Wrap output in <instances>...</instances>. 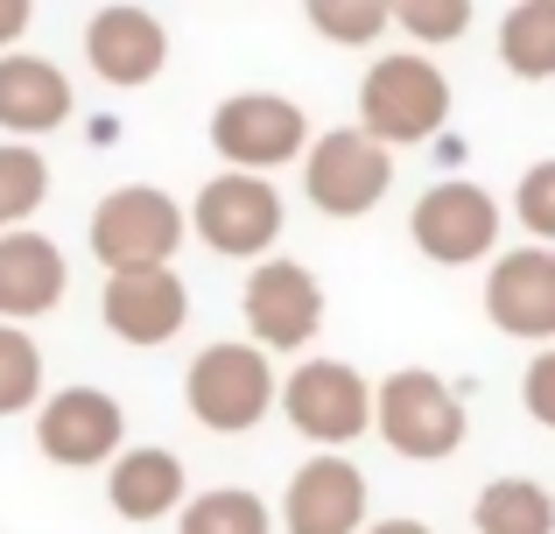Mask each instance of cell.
<instances>
[{"instance_id": "20", "label": "cell", "mask_w": 555, "mask_h": 534, "mask_svg": "<svg viewBox=\"0 0 555 534\" xmlns=\"http://www.w3.org/2000/svg\"><path fill=\"white\" fill-rule=\"evenodd\" d=\"M500 64L514 78H555V0H514L500 22Z\"/></svg>"}, {"instance_id": "13", "label": "cell", "mask_w": 555, "mask_h": 534, "mask_svg": "<svg viewBox=\"0 0 555 534\" xmlns=\"http://www.w3.org/2000/svg\"><path fill=\"white\" fill-rule=\"evenodd\" d=\"M492 330L528 344H555V247H506L486 268Z\"/></svg>"}, {"instance_id": "22", "label": "cell", "mask_w": 555, "mask_h": 534, "mask_svg": "<svg viewBox=\"0 0 555 534\" xmlns=\"http://www.w3.org/2000/svg\"><path fill=\"white\" fill-rule=\"evenodd\" d=\"M50 197V155L28 141H0V233L28 225Z\"/></svg>"}, {"instance_id": "11", "label": "cell", "mask_w": 555, "mask_h": 534, "mask_svg": "<svg viewBox=\"0 0 555 534\" xmlns=\"http://www.w3.org/2000/svg\"><path fill=\"white\" fill-rule=\"evenodd\" d=\"M36 451L64 471L113 465V457L127 451V408L106 387H56L36 408Z\"/></svg>"}, {"instance_id": "4", "label": "cell", "mask_w": 555, "mask_h": 534, "mask_svg": "<svg viewBox=\"0 0 555 534\" xmlns=\"http://www.w3.org/2000/svg\"><path fill=\"white\" fill-rule=\"evenodd\" d=\"M190 219L183 205L169 191H155V183H120V191H106L92 205V225H85V239H92V261L106 274H134V268H169L183 247Z\"/></svg>"}, {"instance_id": "28", "label": "cell", "mask_w": 555, "mask_h": 534, "mask_svg": "<svg viewBox=\"0 0 555 534\" xmlns=\"http://www.w3.org/2000/svg\"><path fill=\"white\" fill-rule=\"evenodd\" d=\"M28 22H36V0H0V56H8V42L28 36Z\"/></svg>"}, {"instance_id": "7", "label": "cell", "mask_w": 555, "mask_h": 534, "mask_svg": "<svg viewBox=\"0 0 555 534\" xmlns=\"http://www.w3.org/2000/svg\"><path fill=\"white\" fill-rule=\"evenodd\" d=\"M408 239L436 268H478L500 253V197L478 191L472 177L429 183L415 197V211H408Z\"/></svg>"}, {"instance_id": "10", "label": "cell", "mask_w": 555, "mask_h": 534, "mask_svg": "<svg viewBox=\"0 0 555 534\" xmlns=\"http://www.w3.org/2000/svg\"><path fill=\"white\" fill-rule=\"evenodd\" d=\"M240 316H246V344H260L268 359L274 352H302V344L317 338V324H324V282H317L302 261L268 253L240 288Z\"/></svg>"}, {"instance_id": "18", "label": "cell", "mask_w": 555, "mask_h": 534, "mask_svg": "<svg viewBox=\"0 0 555 534\" xmlns=\"http://www.w3.org/2000/svg\"><path fill=\"white\" fill-rule=\"evenodd\" d=\"M70 120V78L50 64V56L8 50L0 56V127L8 134H50V127Z\"/></svg>"}, {"instance_id": "16", "label": "cell", "mask_w": 555, "mask_h": 534, "mask_svg": "<svg viewBox=\"0 0 555 534\" xmlns=\"http://www.w3.org/2000/svg\"><path fill=\"white\" fill-rule=\"evenodd\" d=\"M70 288V268H64V247L42 239L36 225H14L0 233V324H36L64 302Z\"/></svg>"}, {"instance_id": "17", "label": "cell", "mask_w": 555, "mask_h": 534, "mask_svg": "<svg viewBox=\"0 0 555 534\" xmlns=\"http://www.w3.org/2000/svg\"><path fill=\"white\" fill-rule=\"evenodd\" d=\"M183 499H190V471H183L177 451H163V443H127V451L106 465V507L120 513V521H134V528L177 513Z\"/></svg>"}, {"instance_id": "5", "label": "cell", "mask_w": 555, "mask_h": 534, "mask_svg": "<svg viewBox=\"0 0 555 534\" xmlns=\"http://www.w3.org/2000/svg\"><path fill=\"white\" fill-rule=\"evenodd\" d=\"M274 408L288 415L302 443L317 451H345L373 429V380L352 359H302L282 387H274Z\"/></svg>"}, {"instance_id": "3", "label": "cell", "mask_w": 555, "mask_h": 534, "mask_svg": "<svg viewBox=\"0 0 555 534\" xmlns=\"http://www.w3.org/2000/svg\"><path fill=\"white\" fill-rule=\"evenodd\" d=\"M450 120V78L422 50L373 56L359 78V134H373L379 148H415Z\"/></svg>"}, {"instance_id": "25", "label": "cell", "mask_w": 555, "mask_h": 534, "mask_svg": "<svg viewBox=\"0 0 555 534\" xmlns=\"http://www.w3.org/2000/svg\"><path fill=\"white\" fill-rule=\"evenodd\" d=\"M387 22H401L415 42H457L472 28V0H387Z\"/></svg>"}, {"instance_id": "29", "label": "cell", "mask_w": 555, "mask_h": 534, "mask_svg": "<svg viewBox=\"0 0 555 534\" xmlns=\"http://www.w3.org/2000/svg\"><path fill=\"white\" fill-rule=\"evenodd\" d=\"M359 534H436L429 521H415V513H387V521H366Z\"/></svg>"}, {"instance_id": "9", "label": "cell", "mask_w": 555, "mask_h": 534, "mask_svg": "<svg viewBox=\"0 0 555 534\" xmlns=\"http://www.w3.org/2000/svg\"><path fill=\"white\" fill-rule=\"evenodd\" d=\"M302 191L324 219H366L393 191V155L359 127H331L302 148Z\"/></svg>"}, {"instance_id": "2", "label": "cell", "mask_w": 555, "mask_h": 534, "mask_svg": "<svg viewBox=\"0 0 555 534\" xmlns=\"http://www.w3.org/2000/svg\"><path fill=\"white\" fill-rule=\"evenodd\" d=\"M183 408L211 437H254L274 415V359L246 338H218L190 359L183 373Z\"/></svg>"}, {"instance_id": "8", "label": "cell", "mask_w": 555, "mask_h": 534, "mask_svg": "<svg viewBox=\"0 0 555 534\" xmlns=\"http://www.w3.org/2000/svg\"><path fill=\"white\" fill-rule=\"evenodd\" d=\"M211 148L225 155V169L268 177V169H282V162H302V148H310V113L282 92H232V99H218V113H211Z\"/></svg>"}, {"instance_id": "15", "label": "cell", "mask_w": 555, "mask_h": 534, "mask_svg": "<svg viewBox=\"0 0 555 534\" xmlns=\"http://www.w3.org/2000/svg\"><path fill=\"white\" fill-rule=\"evenodd\" d=\"M99 316L120 344L149 352V344H169L190 324V288L177 268H134V274H106V296H99Z\"/></svg>"}, {"instance_id": "27", "label": "cell", "mask_w": 555, "mask_h": 534, "mask_svg": "<svg viewBox=\"0 0 555 534\" xmlns=\"http://www.w3.org/2000/svg\"><path fill=\"white\" fill-rule=\"evenodd\" d=\"M520 408L542 429H555V344H542V352L528 359V373H520Z\"/></svg>"}, {"instance_id": "21", "label": "cell", "mask_w": 555, "mask_h": 534, "mask_svg": "<svg viewBox=\"0 0 555 534\" xmlns=\"http://www.w3.org/2000/svg\"><path fill=\"white\" fill-rule=\"evenodd\" d=\"M177 534H274V513L246 485H218V493H190L177 507Z\"/></svg>"}, {"instance_id": "14", "label": "cell", "mask_w": 555, "mask_h": 534, "mask_svg": "<svg viewBox=\"0 0 555 534\" xmlns=\"http://www.w3.org/2000/svg\"><path fill=\"white\" fill-rule=\"evenodd\" d=\"M85 64L106 84H120V92H141L169 64V28L149 8H134V0H113V8H99L85 22Z\"/></svg>"}, {"instance_id": "19", "label": "cell", "mask_w": 555, "mask_h": 534, "mask_svg": "<svg viewBox=\"0 0 555 534\" xmlns=\"http://www.w3.org/2000/svg\"><path fill=\"white\" fill-rule=\"evenodd\" d=\"M478 534H555V493L542 479H492L472 499Z\"/></svg>"}, {"instance_id": "1", "label": "cell", "mask_w": 555, "mask_h": 534, "mask_svg": "<svg viewBox=\"0 0 555 534\" xmlns=\"http://www.w3.org/2000/svg\"><path fill=\"white\" fill-rule=\"evenodd\" d=\"M373 429H379V443H387L393 457H408V465H443V457L464 451L472 415H464V394L443 380V373L401 366V373H387V380L373 387Z\"/></svg>"}, {"instance_id": "24", "label": "cell", "mask_w": 555, "mask_h": 534, "mask_svg": "<svg viewBox=\"0 0 555 534\" xmlns=\"http://www.w3.org/2000/svg\"><path fill=\"white\" fill-rule=\"evenodd\" d=\"M302 14L338 50H366V42L387 36V0H302Z\"/></svg>"}, {"instance_id": "26", "label": "cell", "mask_w": 555, "mask_h": 534, "mask_svg": "<svg viewBox=\"0 0 555 534\" xmlns=\"http://www.w3.org/2000/svg\"><path fill=\"white\" fill-rule=\"evenodd\" d=\"M514 219L534 233V247H555V155L514 183Z\"/></svg>"}, {"instance_id": "23", "label": "cell", "mask_w": 555, "mask_h": 534, "mask_svg": "<svg viewBox=\"0 0 555 534\" xmlns=\"http://www.w3.org/2000/svg\"><path fill=\"white\" fill-rule=\"evenodd\" d=\"M42 387V344L22 324H0V415H36Z\"/></svg>"}, {"instance_id": "12", "label": "cell", "mask_w": 555, "mask_h": 534, "mask_svg": "<svg viewBox=\"0 0 555 534\" xmlns=\"http://www.w3.org/2000/svg\"><path fill=\"white\" fill-rule=\"evenodd\" d=\"M366 471L345 451H317L282 493V534H359L366 528Z\"/></svg>"}, {"instance_id": "6", "label": "cell", "mask_w": 555, "mask_h": 534, "mask_svg": "<svg viewBox=\"0 0 555 534\" xmlns=\"http://www.w3.org/2000/svg\"><path fill=\"white\" fill-rule=\"evenodd\" d=\"M183 219H190V233H197L211 253H225V261H268L274 239H282V225H288V205H282V191H274L268 177L225 169V177H211L197 191V205H190Z\"/></svg>"}]
</instances>
